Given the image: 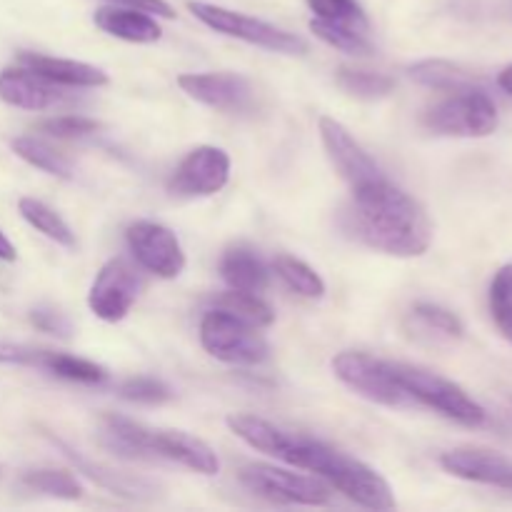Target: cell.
Returning <instances> with one entry per match:
<instances>
[{"label": "cell", "mask_w": 512, "mask_h": 512, "mask_svg": "<svg viewBox=\"0 0 512 512\" xmlns=\"http://www.w3.org/2000/svg\"><path fill=\"white\" fill-rule=\"evenodd\" d=\"M348 218L355 238L395 258H418L433 243V223L423 205L388 178L355 188Z\"/></svg>", "instance_id": "cell-1"}, {"label": "cell", "mask_w": 512, "mask_h": 512, "mask_svg": "<svg viewBox=\"0 0 512 512\" xmlns=\"http://www.w3.org/2000/svg\"><path fill=\"white\" fill-rule=\"evenodd\" d=\"M283 463L293 465V468L308 470V473L318 475L325 483L333 485L338 493L353 500L355 505L368 510H393L395 495L388 480L380 473H375L370 465L360 463L353 455L335 450L330 445L320 443V440L303 438V435L290 433L288 445L280 453Z\"/></svg>", "instance_id": "cell-2"}, {"label": "cell", "mask_w": 512, "mask_h": 512, "mask_svg": "<svg viewBox=\"0 0 512 512\" xmlns=\"http://www.w3.org/2000/svg\"><path fill=\"white\" fill-rule=\"evenodd\" d=\"M393 373L415 403L445 415L448 420H455L465 428H480L488 420L483 405L475 403L460 385L443 378V375L403 363H393Z\"/></svg>", "instance_id": "cell-3"}, {"label": "cell", "mask_w": 512, "mask_h": 512, "mask_svg": "<svg viewBox=\"0 0 512 512\" xmlns=\"http://www.w3.org/2000/svg\"><path fill=\"white\" fill-rule=\"evenodd\" d=\"M188 10L200 20V23L208 25L215 33L228 35V38L243 40V43L258 45V48L280 55L308 53V43H305L300 35L288 33V30L268 23V20L253 18V15L223 8V5L203 3V0H188Z\"/></svg>", "instance_id": "cell-4"}, {"label": "cell", "mask_w": 512, "mask_h": 512, "mask_svg": "<svg viewBox=\"0 0 512 512\" xmlns=\"http://www.w3.org/2000/svg\"><path fill=\"white\" fill-rule=\"evenodd\" d=\"M258 330L228 310L213 308L200 320V345L220 363L260 365L270 358V345Z\"/></svg>", "instance_id": "cell-5"}, {"label": "cell", "mask_w": 512, "mask_h": 512, "mask_svg": "<svg viewBox=\"0 0 512 512\" xmlns=\"http://www.w3.org/2000/svg\"><path fill=\"white\" fill-rule=\"evenodd\" d=\"M333 373L348 390L370 403L385 405V408H408L415 400L408 390L398 383L393 373V363L373 358L360 350H343L333 358Z\"/></svg>", "instance_id": "cell-6"}, {"label": "cell", "mask_w": 512, "mask_h": 512, "mask_svg": "<svg viewBox=\"0 0 512 512\" xmlns=\"http://www.w3.org/2000/svg\"><path fill=\"white\" fill-rule=\"evenodd\" d=\"M240 483L258 498L283 505L325 508L333 500L330 485L318 475L293 473L268 463H248L240 468Z\"/></svg>", "instance_id": "cell-7"}, {"label": "cell", "mask_w": 512, "mask_h": 512, "mask_svg": "<svg viewBox=\"0 0 512 512\" xmlns=\"http://www.w3.org/2000/svg\"><path fill=\"white\" fill-rule=\"evenodd\" d=\"M425 128L440 135H455V138H488L498 130L500 115L498 105L493 103L483 88H470L453 93L430 108L423 118Z\"/></svg>", "instance_id": "cell-8"}, {"label": "cell", "mask_w": 512, "mask_h": 512, "mask_svg": "<svg viewBox=\"0 0 512 512\" xmlns=\"http://www.w3.org/2000/svg\"><path fill=\"white\" fill-rule=\"evenodd\" d=\"M135 263L158 278L173 280L185 270V253L175 233L153 220H135L125 230Z\"/></svg>", "instance_id": "cell-9"}, {"label": "cell", "mask_w": 512, "mask_h": 512, "mask_svg": "<svg viewBox=\"0 0 512 512\" xmlns=\"http://www.w3.org/2000/svg\"><path fill=\"white\" fill-rule=\"evenodd\" d=\"M318 133L320 140H323L325 153H328V160L350 188H363V185L385 178L373 155L353 138V133L340 120L330 118V115H320Z\"/></svg>", "instance_id": "cell-10"}, {"label": "cell", "mask_w": 512, "mask_h": 512, "mask_svg": "<svg viewBox=\"0 0 512 512\" xmlns=\"http://www.w3.org/2000/svg\"><path fill=\"white\" fill-rule=\"evenodd\" d=\"M230 180V155L215 145L190 150L168 180V190L180 198H208L220 193Z\"/></svg>", "instance_id": "cell-11"}, {"label": "cell", "mask_w": 512, "mask_h": 512, "mask_svg": "<svg viewBox=\"0 0 512 512\" xmlns=\"http://www.w3.org/2000/svg\"><path fill=\"white\" fill-rule=\"evenodd\" d=\"M140 275L128 260L113 258L98 270L88 293V308L105 323H120L140 293Z\"/></svg>", "instance_id": "cell-12"}, {"label": "cell", "mask_w": 512, "mask_h": 512, "mask_svg": "<svg viewBox=\"0 0 512 512\" xmlns=\"http://www.w3.org/2000/svg\"><path fill=\"white\" fill-rule=\"evenodd\" d=\"M178 88L198 103L223 113H245L255 100L250 80L238 73H183L178 75Z\"/></svg>", "instance_id": "cell-13"}, {"label": "cell", "mask_w": 512, "mask_h": 512, "mask_svg": "<svg viewBox=\"0 0 512 512\" xmlns=\"http://www.w3.org/2000/svg\"><path fill=\"white\" fill-rule=\"evenodd\" d=\"M440 465L453 478L512 493V458L498 453V450L455 448L440 458Z\"/></svg>", "instance_id": "cell-14"}, {"label": "cell", "mask_w": 512, "mask_h": 512, "mask_svg": "<svg viewBox=\"0 0 512 512\" xmlns=\"http://www.w3.org/2000/svg\"><path fill=\"white\" fill-rule=\"evenodd\" d=\"M150 455L153 460H168L183 468L193 470L198 475L220 473V458L205 440L195 435L183 433V430H153L150 428Z\"/></svg>", "instance_id": "cell-15"}, {"label": "cell", "mask_w": 512, "mask_h": 512, "mask_svg": "<svg viewBox=\"0 0 512 512\" xmlns=\"http://www.w3.org/2000/svg\"><path fill=\"white\" fill-rule=\"evenodd\" d=\"M0 100L20 110H50L68 103L70 95L65 93L63 85L50 83L33 70L18 65V68L0 70Z\"/></svg>", "instance_id": "cell-16"}, {"label": "cell", "mask_w": 512, "mask_h": 512, "mask_svg": "<svg viewBox=\"0 0 512 512\" xmlns=\"http://www.w3.org/2000/svg\"><path fill=\"white\" fill-rule=\"evenodd\" d=\"M18 65L33 70L40 78L50 80L63 88H103L108 85V73L98 65L80 63V60L70 58H53V55L40 53H20Z\"/></svg>", "instance_id": "cell-17"}, {"label": "cell", "mask_w": 512, "mask_h": 512, "mask_svg": "<svg viewBox=\"0 0 512 512\" xmlns=\"http://www.w3.org/2000/svg\"><path fill=\"white\" fill-rule=\"evenodd\" d=\"M93 20L103 33L125 40V43L150 45L163 38V28L158 25V20L145 10L130 8V5H103L95 10Z\"/></svg>", "instance_id": "cell-18"}, {"label": "cell", "mask_w": 512, "mask_h": 512, "mask_svg": "<svg viewBox=\"0 0 512 512\" xmlns=\"http://www.w3.org/2000/svg\"><path fill=\"white\" fill-rule=\"evenodd\" d=\"M53 443L63 450L65 458H68L70 463H73L75 468L85 475V478H90L95 485H100V488L110 490L113 495H123V498L138 500V498H145V495L155 493L153 485L145 483L143 478H133V475H125V473H118V470L108 468V465L93 463V460H88L85 455H80L78 450L70 448V445L63 443V440L53 438Z\"/></svg>", "instance_id": "cell-19"}, {"label": "cell", "mask_w": 512, "mask_h": 512, "mask_svg": "<svg viewBox=\"0 0 512 512\" xmlns=\"http://www.w3.org/2000/svg\"><path fill=\"white\" fill-rule=\"evenodd\" d=\"M220 275L228 288L245 293H263L270 283V270L248 245H233L220 258Z\"/></svg>", "instance_id": "cell-20"}, {"label": "cell", "mask_w": 512, "mask_h": 512, "mask_svg": "<svg viewBox=\"0 0 512 512\" xmlns=\"http://www.w3.org/2000/svg\"><path fill=\"white\" fill-rule=\"evenodd\" d=\"M100 443L118 458L153 460V455H150V428L130 418H123V415H105Z\"/></svg>", "instance_id": "cell-21"}, {"label": "cell", "mask_w": 512, "mask_h": 512, "mask_svg": "<svg viewBox=\"0 0 512 512\" xmlns=\"http://www.w3.org/2000/svg\"><path fill=\"white\" fill-rule=\"evenodd\" d=\"M225 425L230 428V433L235 438L243 440L245 445H250L253 450H260L265 455H273V458H280V453L288 445L290 433H285L283 428L273 425L270 420L258 418V415L250 413H233L225 418Z\"/></svg>", "instance_id": "cell-22"}, {"label": "cell", "mask_w": 512, "mask_h": 512, "mask_svg": "<svg viewBox=\"0 0 512 512\" xmlns=\"http://www.w3.org/2000/svg\"><path fill=\"white\" fill-rule=\"evenodd\" d=\"M408 73L415 83L433 90H445V93L478 88V78L450 60H420V63L410 65Z\"/></svg>", "instance_id": "cell-23"}, {"label": "cell", "mask_w": 512, "mask_h": 512, "mask_svg": "<svg viewBox=\"0 0 512 512\" xmlns=\"http://www.w3.org/2000/svg\"><path fill=\"white\" fill-rule=\"evenodd\" d=\"M18 213L23 215V220L30 225V228H35L38 233H43L48 240L63 245V248H75V233L70 230V225L65 223V220L60 218L53 208H48L43 200L20 198Z\"/></svg>", "instance_id": "cell-24"}, {"label": "cell", "mask_w": 512, "mask_h": 512, "mask_svg": "<svg viewBox=\"0 0 512 512\" xmlns=\"http://www.w3.org/2000/svg\"><path fill=\"white\" fill-rule=\"evenodd\" d=\"M10 148H13V153L18 155L20 160H25V163L33 165V168L43 170V173L53 175V178L73 180V165H70L58 150H53L48 143H43V140L30 138V135H20V138H15L13 143H10Z\"/></svg>", "instance_id": "cell-25"}, {"label": "cell", "mask_w": 512, "mask_h": 512, "mask_svg": "<svg viewBox=\"0 0 512 512\" xmlns=\"http://www.w3.org/2000/svg\"><path fill=\"white\" fill-rule=\"evenodd\" d=\"M335 83L340 90L360 100H380L393 93L395 80L390 75L378 73V70L365 68H338L335 70Z\"/></svg>", "instance_id": "cell-26"}, {"label": "cell", "mask_w": 512, "mask_h": 512, "mask_svg": "<svg viewBox=\"0 0 512 512\" xmlns=\"http://www.w3.org/2000/svg\"><path fill=\"white\" fill-rule=\"evenodd\" d=\"M215 308L228 310V313L238 315L245 323L255 325V328H268V325L275 323V310L260 298L258 293H245V290H233L218 295L213 300Z\"/></svg>", "instance_id": "cell-27"}, {"label": "cell", "mask_w": 512, "mask_h": 512, "mask_svg": "<svg viewBox=\"0 0 512 512\" xmlns=\"http://www.w3.org/2000/svg\"><path fill=\"white\" fill-rule=\"evenodd\" d=\"M273 270L290 290H295L303 298L320 300L325 295V280L308 263L293 258V255H278L273 260Z\"/></svg>", "instance_id": "cell-28"}, {"label": "cell", "mask_w": 512, "mask_h": 512, "mask_svg": "<svg viewBox=\"0 0 512 512\" xmlns=\"http://www.w3.org/2000/svg\"><path fill=\"white\" fill-rule=\"evenodd\" d=\"M45 373L55 375V378L70 380V383H83V385H100L108 380V370L98 363H90L85 358H75V355L53 353L48 350V358L43 363Z\"/></svg>", "instance_id": "cell-29"}, {"label": "cell", "mask_w": 512, "mask_h": 512, "mask_svg": "<svg viewBox=\"0 0 512 512\" xmlns=\"http://www.w3.org/2000/svg\"><path fill=\"white\" fill-rule=\"evenodd\" d=\"M23 485L58 500H80L85 495V488L80 485V480L75 478L73 473H68V470H28V473L23 475Z\"/></svg>", "instance_id": "cell-30"}, {"label": "cell", "mask_w": 512, "mask_h": 512, "mask_svg": "<svg viewBox=\"0 0 512 512\" xmlns=\"http://www.w3.org/2000/svg\"><path fill=\"white\" fill-rule=\"evenodd\" d=\"M310 30L315 33V38H320L323 43H328L330 48L340 50L345 55H355V58H365V55H373L375 48L368 40V35L358 33L353 28H345V25L328 23V20L315 18L310 23Z\"/></svg>", "instance_id": "cell-31"}, {"label": "cell", "mask_w": 512, "mask_h": 512, "mask_svg": "<svg viewBox=\"0 0 512 512\" xmlns=\"http://www.w3.org/2000/svg\"><path fill=\"white\" fill-rule=\"evenodd\" d=\"M305 3L313 10L315 18L328 20V23L335 25H345V28H353L358 33L368 35L370 20L358 0H305Z\"/></svg>", "instance_id": "cell-32"}, {"label": "cell", "mask_w": 512, "mask_h": 512, "mask_svg": "<svg viewBox=\"0 0 512 512\" xmlns=\"http://www.w3.org/2000/svg\"><path fill=\"white\" fill-rule=\"evenodd\" d=\"M490 313L500 335L512 343V263L500 268L490 283Z\"/></svg>", "instance_id": "cell-33"}, {"label": "cell", "mask_w": 512, "mask_h": 512, "mask_svg": "<svg viewBox=\"0 0 512 512\" xmlns=\"http://www.w3.org/2000/svg\"><path fill=\"white\" fill-rule=\"evenodd\" d=\"M118 395L128 403L138 405H163L173 400V388L168 383L150 375H138V378H128L118 385Z\"/></svg>", "instance_id": "cell-34"}, {"label": "cell", "mask_w": 512, "mask_h": 512, "mask_svg": "<svg viewBox=\"0 0 512 512\" xmlns=\"http://www.w3.org/2000/svg\"><path fill=\"white\" fill-rule=\"evenodd\" d=\"M413 318L418 320V323H423L430 333L443 335V338H463L465 333L463 320H460L453 310L440 308V305L418 303L413 308Z\"/></svg>", "instance_id": "cell-35"}, {"label": "cell", "mask_w": 512, "mask_h": 512, "mask_svg": "<svg viewBox=\"0 0 512 512\" xmlns=\"http://www.w3.org/2000/svg\"><path fill=\"white\" fill-rule=\"evenodd\" d=\"M103 125L93 118H85V115H58V118H48L38 125L40 133H48L53 138H88V135L98 133Z\"/></svg>", "instance_id": "cell-36"}, {"label": "cell", "mask_w": 512, "mask_h": 512, "mask_svg": "<svg viewBox=\"0 0 512 512\" xmlns=\"http://www.w3.org/2000/svg\"><path fill=\"white\" fill-rule=\"evenodd\" d=\"M48 350L33 348V345L3 343L0 340V365H15V368H40L43 370Z\"/></svg>", "instance_id": "cell-37"}, {"label": "cell", "mask_w": 512, "mask_h": 512, "mask_svg": "<svg viewBox=\"0 0 512 512\" xmlns=\"http://www.w3.org/2000/svg\"><path fill=\"white\" fill-rule=\"evenodd\" d=\"M30 323H33L38 330H43V333L58 335V338H65V340H68L70 333H73L70 320L65 318L63 313H58L55 308H35L33 313H30Z\"/></svg>", "instance_id": "cell-38"}, {"label": "cell", "mask_w": 512, "mask_h": 512, "mask_svg": "<svg viewBox=\"0 0 512 512\" xmlns=\"http://www.w3.org/2000/svg\"><path fill=\"white\" fill-rule=\"evenodd\" d=\"M108 3L130 5V8H140V10H145V13L160 15V18H173L175 15V10L170 8L165 0H108Z\"/></svg>", "instance_id": "cell-39"}, {"label": "cell", "mask_w": 512, "mask_h": 512, "mask_svg": "<svg viewBox=\"0 0 512 512\" xmlns=\"http://www.w3.org/2000/svg\"><path fill=\"white\" fill-rule=\"evenodd\" d=\"M15 258H18V250H15V245L10 243L8 235L0 230V260H3V263H13Z\"/></svg>", "instance_id": "cell-40"}, {"label": "cell", "mask_w": 512, "mask_h": 512, "mask_svg": "<svg viewBox=\"0 0 512 512\" xmlns=\"http://www.w3.org/2000/svg\"><path fill=\"white\" fill-rule=\"evenodd\" d=\"M498 85H500V90H505V93L512 95V65H508V68L500 70Z\"/></svg>", "instance_id": "cell-41"}]
</instances>
